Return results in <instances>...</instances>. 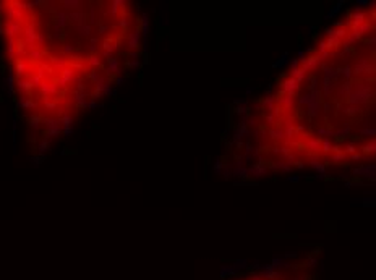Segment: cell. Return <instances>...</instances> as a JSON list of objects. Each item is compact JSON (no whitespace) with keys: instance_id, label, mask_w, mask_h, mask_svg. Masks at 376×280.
Returning a JSON list of instances; mask_svg holds the SVG:
<instances>
[{"instance_id":"obj_1","label":"cell","mask_w":376,"mask_h":280,"mask_svg":"<svg viewBox=\"0 0 376 280\" xmlns=\"http://www.w3.org/2000/svg\"><path fill=\"white\" fill-rule=\"evenodd\" d=\"M0 31L21 107L52 131L110 91L133 59L139 18L122 0H5Z\"/></svg>"},{"instance_id":"obj_2","label":"cell","mask_w":376,"mask_h":280,"mask_svg":"<svg viewBox=\"0 0 376 280\" xmlns=\"http://www.w3.org/2000/svg\"><path fill=\"white\" fill-rule=\"evenodd\" d=\"M266 126L276 147L300 162L376 160V5L326 29L282 76Z\"/></svg>"},{"instance_id":"obj_3","label":"cell","mask_w":376,"mask_h":280,"mask_svg":"<svg viewBox=\"0 0 376 280\" xmlns=\"http://www.w3.org/2000/svg\"><path fill=\"white\" fill-rule=\"evenodd\" d=\"M225 280H281V277L272 275V274H245V275H235L232 278H225Z\"/></svg>"}]
</instances>
